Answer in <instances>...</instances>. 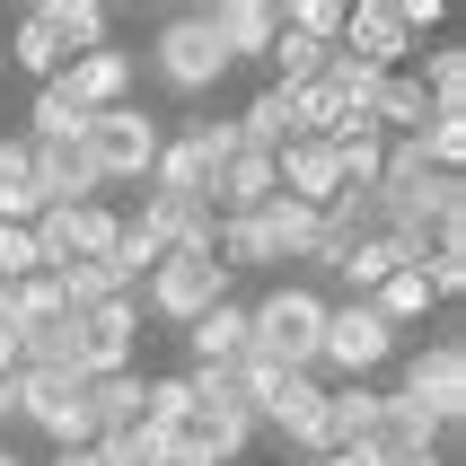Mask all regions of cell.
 Masks as SVG:
<instances>
[{
    "instance_id": "cell-1",
    "label": "cell",
    "mask_w": 466,
    "mask_h": 466,
    "mask_svg": "<svg viewBox=\"0 0 466 466\" xmlns=\"http://www.w3.org/2000/svg\"><path fill=\"white\" fill-rule=\"evenodd\" d=\"M317 335H326V290L317 282H273L256 309H247V352H238V361L309 370L317 379Z\"/></svg>"
},
{
    "instance_id": "cell-2",
    "label": "cell",
    "mask_w": 466,
    "mask_h": 466,
    "mask_svg": "<svg viewBox=\"0 0 466 466\" xmlns=\"http://www.w3.org/2000/svg\"><path fill=\"white\" fill-rule=\"evenodd\" d=\"M150 79L167 97H185V106H203L211 88L229 79V53L211 35V9H167V18L150 26Z\"/></svg>"
},
{
    "instance_id": "cell-3",
    "label": "cell",
    "mask_w": 466,
    "mask_h": 466,
    "mask_svg": "<svg viewBox=\"0 0 466 466\" xmlns=\"http://www.w3.org/2000/svg\"><path fill=\"white\" fill-rule=\"evenodd\" d=\"M396 352V335L379 326L370 299H326V335H317V379L326 388H352V379H379Z\"/></svg>"
},
{
    "instance_id": "cell-4",
    "label": "cell",
    "mask_w": 466,
    "mask_h": 466,
    "mask_svg": "<svg viewBox=\"0 0 466 466\" xmlns=\"http://www.w3.org/2000/svg\"><path fill=\"white\" fill-rule=\"evenodd\" d=\"M158 115L141 97L132 106H106V115H88V132H79V150H88V167H97V185H150V158H158Z\"/></svg>"
},
{
    "instance_id": "cell-5",
    "label": "cell",
    "mask_w": 466,
    "mask_h": 466,
    "mask_svg": "<svg viewBox=\"0 0 466 466\" xmlns=\"http://www.w3.org/2000/svg\"><path fill=\"white\" fill-rule=\"evenodd\" d=\"M238 158V124L229 115H185L150 158V185L158 194H211V177Z\"/></svg>"
},
{
    "instance_id": "cell-6",
    "label": "cell",
    "mask_w": 466,
    "mask_h": 466,
    "mask_svg": "<svg viewBox=\"0 0 466 466\" xmlns=\"http://www.w3.org/2000/svg\"><path fill=\"white\" fill-rule=\"evenodd\" d=\"M229 282H238V273H229L220 256H167L150 282L132 290V309L150 317V326H194L203 309H220V299H229Z\"/></svg>"
},
{
    "instance_id": "cell-7",
    "label": "cell",
    "mask_w": 466,
    "mask_h": 466,
    "mask_svg": "<svg viewBox=\"0 0 466 466\" xmlns=\"http://www.w3.org/2000/svg\"><path fill=\"white\" fill-rule=\"evenodd\" d=\"M18 422L26 431H45L53 449H88V379H62V370H18Z\"/></svg>"
},
{
    "instance_id": "cell-8",
    "label": "cell",
    "mask_w": 466,
    "mask_h": 466,
    "mask_svg": "<svg viewBox=\"0 0 466 466\" xmlns=\"http://www.w3.org/2000/svg\"><path fill=\"white\" fill-rule=\"evenodd\" d=\"M396 396L431 405L441 422H466V335H458V326H441V335H431V343L414 352V361H405Z\"/></svg>"
},
{
    "instance_id": "cell-9",
    "label": "cell",
    "mask_w": 466,
    "mask_h": 466,
    "mask_svg": "<svg viewBox=\"0 0 466 466\" xmlns=\"http://www.w3.org/2000/svg\"><path fill=\"white\" fill-rule=\"evenodd\" d=\"M132 352H141V309L132 299H106V309L79 317V379H124Z\"/></svg>"
},
{
    "instance_id": "cell-10",
    "label": "cell",
    "mask_w": 466,
    "mask_h": 466,
    "mask_svg": "<svg viewBox=\"0 0 466 466\" xmlns=\"http://www.w3.org/2000/svg\"><path fill=\"white\" fill-rule=\"evenodd\" d=\"M62 88H71L88 115H106V106L141 97V62H132V45H97V53H79V62H62Z\"/></svg>"
},
{
    "instance_id": "cell-11",
    "label": "cell",
    "mask_w": 466,
    "mask_h": 466,
    "mask_svg": "<svg viewBox=\"0 0 466 466\" xmlns=\"http://www.w3.org/2000/svg\"><path fill=\"white\" fill-rule=\"evenodd\" d=\"M343 53H352V62H370V71H405V26H396V9L388 0H352V9H343Z\"/></svg>"
},
{
    "instance_id": "cell-12",
    "label": "cell",
    "mask_w": 466,
    "mask_h": 466,
    "mask_svg": "<svg viewBox=\"0 0 466 466\" xmlns=\"http://www.w3.org/2000/svg\"><path fill=\"white\" fill-rule=\"evenodd\" d=\"M211 35L229 53V71L238 62H264L273 35H282V9H273V0H211Z\"/></svg>"
},
{
    "instance_id": "cell-13",
    "label": "cell",
    "mask_w": 466,
    "mask_h": 466,
    "mask_svg": "<svg viewBox=\"0 0 466 466\" xmlns=\"http://www.w3.org/2000/svg\"><path fill=\"white\" fill-rule=\"evenodd\" d=\"M238 352H247V299H220V309H203L194 326H185V370H238Z\"/></svg>"
},
{
    "instance_id": "cell-14",
    "label": "cell",
    "mask_w": 466,
    "mask_h": 466,
    "mask_svg": "<svg viewBox=\"0 0 466 466\" xmlns=\"http://www.w3.org/2000/svg\"><path fill=\"white\" fill-rule=\"evenodd\" d=\"M396 264H422V256L405 247V238H388V229H379V238H361V247H352V256L335 264V282H343V299H370V290L388 282Z\"/></svg>"
},
{
    "instance_id": "cell-15",
    "label": "cell",
    "mask_w": 466,
    "mask_h": 466,
    "mask_svg": "<svg viewBox=\"0 0 466 466\" xmlns=\"http://www.w3.org/2000/svg\"><path fill=\"white\" fill-rule=\"evenodd\" d=\"M35 18H45V35H53V53H62V62H79V53L106 45V9H97V0H45Z\"/></svg>"
},
{
    "instance_id": "cell-16",
    "label": "cell",
    "mask_w": 466,
    "mask_h": 466,
    "mask_svg": "<svg viewBox=\"0 0 466 466\" xmlns=\"http://www.w3.org/2000/svg\"><path fill=\"white\" fill-rule=\"evenodd\" d=\"M379 405H388V388H379V379L326 388V422H335V449H352V441H379Z\"/></svg>"
},
{
    "instance_id": "cell-17",
    "label": "cell",
    "mask_w": 466,
    "mask_h": 466,
    "mask_svg": "<svg viewBox=\"0 0 466 466\" xmlns=\"http://www.w3.org/2000/svg\"><path fill=\"white\" fill-rule=\"evenodd\" d=\"M256 229H264V247H273V264H309V247H317V211H309V203H290V194H273V203L256 211Z\"/></svg>"
},
{
    "instance_id": "cell-18",
    "label": "cell",
    "mask_w": 466,
    "mask_h": 466,
    "mask_svg": "<svg viewBox=\"0 0 466 466\" xmlns=\"http://www.w3.org/2000/svg\"><path fill=\"white\" fill-rule=\"evenodd\" d=\"M88 132V106L62 88V71L35 79V106H26V141H79Z\"/></svg>"
},
{
    "instance_id": "cell-19",
    "label": "cell",
    "mask_w": 466,
    "mask_h": 466,
    "mask_svg": "<svg viewBox=\"0 0 466 466\" xmlns=\"http://www.w3.org/2000/svg\"><path fill=\"white\" fill-rule=\"evenodd\" d=\"M229 124H238V150H264V158L290 150V97H282V88H256Z\"/></svg>"
},
{
    "instance_id": "cell-20",
    "label": "cell",
    "mask_w": 466,
    "mask_h": 466,
    "mask_svg": "<svg viewBox=\"0 0 466 466\" xmlns=\"http://www.w3.org/2000/svg\"><path fill=\"white\" fill-rule=\"evenodd\" d=\"M18 370H62V379H79V317L26 326V335H18Z\"/></svg>"
},
{
    "instance_id": "cell-21",
    "label": "cell",
    "mask_w": 466,
    "mask_h": 466,
    "mask_svg": "<svg viewBox=\"0 0 466 466\" xmlns=\"http://www.w3.org/2000/svg\"><path fill=\"white\" fill-rule=\"evenodd\" d=\"M62 238H71V264H106L115 238H124V211L115 203H79V211H62Z\"/></svg>"
},
{
    "instance_id": "cell-22",
    "label": "cell",
    "mask_w": 466,
    "mask_h": 466,
    "mask_svg": "<svg viewBox=\"0 0 466 466\" xmlns=\"http://www.w3.org/2000/svg\"><path fill=\"white\" fill-rule=\"evenodd\" d=\"M141 422V370H124V379H88V431H132Z\"/></svg>"
},
{
    "instance_id": "cell-23",
    "label": "cell",
    "mask_w": 466,
    "mask_h": 466,
    "mask_svg": "<svg viewBox=\"0 0 466 466\" xmlns=\"http://www.w3.org/2000/svg\"><path fill=\"white\" fill-rule=\"evenodd\" d=\"M45 317H62V299H53V273L0 282V335H26V326H45Z\"/></svg>"
},
{
    "instance_id": "cell-24",
    "label": "cell",
    "mask_w": 466,
    "mask_h": 466,
    "mask_svg": "<svg viewBox=\"0 0 466 466\" xmlns=\"http://www.w3.org/2000/svg\"><path fill=\"white\" fill-rule=\"evenodd\" d=\"M326 53H335V45H309V35H290V26H282L273 53H264V71H273V88H309V79L326 71Z\"/></svg>"
},
{
    "instance_id": "cell-25",
    "label": "cell",
    "mask_w": 466,
    "mask_h": 466,
    "mask_svg": "<svg viewBox=\"0 0 466 466\" xmlns=\"http://www.w3.org/2000/svg\"><path fill=\"white\" fill-rule=\"evenodd\" d=\"M9 62H18L26 79H53V71H62V53H53V35H45V18H35V9L9 26Z\"/></svg>"
},
{
    "instance_id": "cell-26",
    "label": "cell",
    "mask_w": 466,
    "mask_h": 466,
    "mask_svg": "<svg viewBox=\"0 0 466 466\" xmlns=\"http://www.w3.org/2000/svg\"><path fill=\"white\" fill-rule=\"evenodd\" d=\"M282 26H290V35H309V45H343V0H290Z\"/></svg>"
},
{
    "instance_id": "cell-27",
    "label": "cell",
    "mask_w": 466,
    "mask_h": 466,
    "mask_svg": "<svg viewBox=\"0 0 466 466\" xmlns=\"http://www.w3.org/2000/svg\"><path fill=\"white\" fill-rule=\"evenodd\" d=\"M26 273H45V264H35V238L0 229V282H26Z\"/></svg>"
},
{
    "instance_id": "cell-28",
    "label": "cell",
    "mask_w": 466,
    "mask_h": 466,
    "mask_svg": "<svg viewBox=\"0 0 466 466\" xmlns=\"http://www.w3.org/2000/svg\"><path fill=\"white\" fill-rule=\"evenodd\" d=\"M396 9V26H405V45L414 35H441V0H388Z\"/></svg>"
},
{
    "instance_id": "cell-29",
    "label": "cell",
    "mask_w": 466,
    "mask_h": 466,
    "mask_svg": "<svg viewBox=\"0 0 466 466\" xmlns=\"http://www.w3.org/2000/svg\"><path fill=\"white\" fill-rule=\"evenodd\" d=\"M309 466H388V458H379V441H352V449H326V458H309Z\"/></svg>"
},
{
    "instance_id": "cell-30",
    "label": "cell",
    "mask_w": 466,
    "mask_h": 466,
    "mask_svg": "<svg viewBox=\"0 0 466 466\" xmlns=\"http://www.w3.org/2000/svg\"><path fill=\"white\" fill-rule=\"evenodd\" d=\"M18 396H26V388H18V370H9V379H0V431L18 422Z\"/></svg>"
},
{
    "instance_id": "cell-31",
    "label": "cell",
    "mask_w": 466,
    "mask_h": 466,
    "mask_svg": "<svg viewBox=\"0 0 466 466\" xmlns=\"http://www.w3.org/2000/svg\"><path fill=\"white\" fill-rule=\"evenodd\" d=\"M45 466H97V458H88V449H53Z\"/></svg>"
},
{
    "instance_id": "cell-32",
    "label": "cell",
    "mask_w": 466,
    "mask_h": 466,
    "mask_svg": "<svg viewBox=\"0 0 466 466\" xmlns=\"http://www.w3.org/2000/svg\"><path fill=\"white\" fill-rule=\"evenodd\" d=\"M0 466H26V458H18V449H9V441H0Z\"/></svg>"
}]
</instances>
